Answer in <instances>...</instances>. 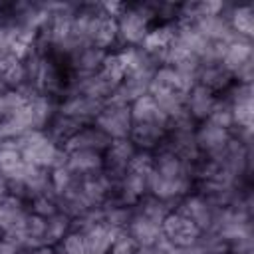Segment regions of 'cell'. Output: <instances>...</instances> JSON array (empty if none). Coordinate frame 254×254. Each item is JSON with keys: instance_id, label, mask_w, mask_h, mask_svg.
<instances>
[{"instance_id": "cell-8", "label": "cell", "mask_w": 254, "mask_h": 254, "mask_svg": "<svg viewBox=\"0 0 254 254\" xmlns=\"http://www.w3.org/2000/svg\"><path fill=\"white\" fill-rule=\"evenodd\" d=\"M147 189L153 192V196H157L161 200H171V198H177L187 192L189 177L171 179V177H161L155 171H151L147 177Z\"/></svg>"}, {"instance_id": "cell-15", "label": "cell", "mask_w": 254, "mask_h": 254, "mask_svg": "<svg viewBox=\"0 0 254 254\" xmlns=\"http://www.w3.org/2000/svg\"><path fill=\"white\" fill-rule=\"evenodd\" d=\"M117 38H119L117 20L99 12L95 18V24H93V32H91V46L105 52L107 48H111L117 42Z\"/></svg>"}, {"instance_id": "cell-25", "label": "cell", "mask_w": 254, "mask_h": 254, "mask_svg": "<svg viewBox=\"0 0 254 254\" xmlns=\"http://www.w3.org/2000/svg\"><path fill=\"white\" fill-rule=\"evenodd\" d=\"M206 121H210L212 125L222 127V129L232 127V125H234V119H232V105H230V103H226V101H222V103H220V101H216Z\"/></svg>"}, {"instance_id": "cell-21", "label": "cell", "mask_w": 254, "mask_h": 254, "mask_svg": "<svg viewBox=\"0 0 254 254\" xmlns=\"http://www.w3.org/2000/svg\"><path fill=\"white\" fill-rule=\"evenodd\" d=\"M228 24L238 38L250 40L254 34V10L252 6H238L230 12Z\"/></svg>"}, {"instance_id": "cell-16", "label": "cell", "mask_w": 254, "mask_h": 254, "mask_svg": "<svg viewBox=\"0 0 254 254\" xmlns=\"http://www.w3.org/2000/svg\"><path fill=\"white\" fill-rule=\"evenodd\" d=\"M252 60V44L250 40H244V38H236L232 40L230 44H226L224 48V54H222V60L220 64L224 65V69H228L232 75L238 67H242L246 62Z\"/></svg>"}, {"instance_id": "cell-11", "label": "cell", "mask_w": 254, "mask_h": 254, "mask_svg": "<svg viewBox=\"0 0 254 254\" xmlns=\"http://www.w3.org/2000/svg\"><path fill=\"white\" fill-rule=\"evenodd\" d=\"M194 143H196L198 149L208 151L210 155H218V153H222V151L226 149V145L230 143V133H228V129L216 127V125H212L210 121H206V123L198 129V133H196V137H194Z\"/></svg>"}, {"instance_id": "cell-18", "label": "cell", "mask_w": 254, "mask_h": 254, "mask_svg": "<svg viewBox=\"0 0 254 254\" xmlns=\"http://www.w3.org/2000/svg\"><path fill=\"white\" fill-rule=\"evenodd\" d=\"M175 34H177V30H175V26H171V24L157 26V28H153V30L147 32L145 40L141 42V48H143L147 54H151V56L157 58L159 54H163V52L175 42Z\"/></svg>"}, {"instance_id": "cell-28", "label": "cell", "mask_w": 254, "mask_h": 254, "mask_svg": "<svg viewBox=\"0 0 254 254\" xmlns=\"http://www.w3.org/2000/svg\"><path fill=\"white\" fill-rule=\"evenodd\" d=\"M167 254H202V250L196 244H192V246H173Z\"/></svg>"}, {"instance_id": "cell-13", "label": "cell", "mask_w": 254, "mask_h": 254, "mask_svg": "<svg viewBox=\"0 0 254 254\" xmlns=\"http://www.w3.org/2000/svg\"><path fill=\"white\" fill-rule=\"evenodd\" d=\"M135 153L137 151H135L131 139H115L107 147V159L103 161V165H107V169L111 173L125 175V171L129 167V161L133 159Z\"/></svg>"}, {"instance_id": "cell-2", "label": "cell", "mask_w": 254, "mask_h": 254, "mask_svg": "<svg viewBox=\"0 0 254 254\" xmlns=\"http://www.w3.org/2000/svg\"><path fill=\"white\" fill-rule=\"evenodd\" d=\"M93 125L97 129H101L111 141H115V139H127V135L131 133V127H133L129 105L105 101L103 109L93 119Z\"/></svg>"}, {"instance_id": "cell-30", "label": "cell", "mask_w": 254, "mask_h": 254, "mask_svg": "<svg viewBox=\"0 0 254 254\" xmlns=\"http://www.w3.org/2000/svg\"><path fill=\"white\" fill-rule=\"evenodd\" d=\"M6 89H8V87H6V85H4V81H2V77H0V93H4V91H6Z\"/></svg>"}, {"instance_id": "cell-6", "label": "cell", "mask_w": 254, "mask_h": 254, "mask_svg": "<svg viewBox=\"0 0 254 254\" xmlns=\"http://www.w3.org/2000/svg\"><path fill=\"white\" fill-rule=\"evenodd\" d=\"M103 101L99 99H93V97H87V95H81V93H75L71 95L60 109L62 115L65 117H71L75 121H79L81 125L89 119H95L99 115V111L103 109Z\"/></svg>"}, {"instance_id": "cell-26", "label": "cell", "mask_w": 254, "mask_h": 254, "mask_svg": "<svg viewBox=\"0 0 254 254\" xmlns=\"http://www.w3.org/2000/svg\"><path fill=\"white\" fill-rule=\"evenodd\" d=\"M62 252L64 254H87L83 234L81 232H67L62 240Z\"/></svg>"}, {"instance_id": "cell-5", "label": "cell", "mask_w": 254, "mask_h": 254, "mask_svg": "<svg viewBox=\"0 0 254 254\" xmlns=\"http://www.w3.org/2000/svg\"><path fill=\"white\" fill-rule=\"evenodd\" d=\"M109 145H111V139L101 129H97L95 125H89V127H81L77 133H73L65 141L64 149L67 153H71V151H97V153H101V151H107Z\"/></svg>"}, {"instance_id": "cell-23", "label": "cell", "mask_w": 254, "mask_h": 254, "mask_svg": "<svg viewBox=\"0 0 254 254\" xmlns=\"http://www.w3.org/2000/svg\"><path fill=\"white\" fill-rule=\"evenodd\" d=\"M99 73H101L111 85L117 87V85L125 79V75H127V65H125V62L121 60L119 54H107L105 60H103V64H101Z\"/></svg>"}, {"instance_id": "cell-20", "label": "cell", "mask_w": 254, "mask_h": 254, "mask_svg": "<svg viewBox=\"0 0 254 254\" xmlns=\"http://www.w3.org/2000/svg\"><path fill=\"white\" fill-rule=\"evenodd\" d=\"M147 189V177L145 175H137V173H131V171H125V175L121 177V202L123 204H133L137 202L143 192Z\"/></svg>"}, {"instance_id": "cell-3", "label": "cell", "mask_w": 254, "mask_h": 254, "mask_svg": "<svg viewBox=\"0 0 254 254\" xmlns=\"http://www.w3.org/2000/svg\"><path fill=\"white\" fill-rule=\"evenodd\" d=\"M153 16V12H147V6H135V8H125V12L117 18V32H119V40L129 44L131 48L139 46L149 28V18Z\"/></svg>"}, {"instance_id": "cell-22", "label": "cell", "mask_w": 254, "mask_h": 254, "mask_svg": "<svg viewBox=\"0 0 254 254\" xmlns=\"http://www.w3.org/2000/svg\"><path fill=\"white\" fill-rule=\"evenodd\" d=\"M167 127L163 125H155V123H133L131 127V143H137L141 147H153L155 143H159V139L163 137Z\"/></svg>"}, {"instance_id": "cell-17", "label": "cell", "mask_w": 254, "mask_h": 254, "mask_svg": "<svg viewBox=\"0 0 254 254\" xmlns=\"http://www.w3.org/2000/svg\"><path fill=\"white\" fill-rule=\"evenodd\" d=\"M73 64H75V69L81 73V75H93L101 69V64L105 60V52L87 44V46H81L77 48L73 54Z\"/></svg>"}, {"instance_id": "cell-14", "label": "cell", "mask_w": 254, "mask_h": 254, "mask_svg": "<svg viewBox=\"0 0 254 254\" xmlns=\"http://www.w3.org/2000/svg\"><path fill=\"white\" fill-rule=\"evenodd\" d=\"M65 167L77 177L93 175L103 169V157L97 151H71L67 153Z\"/></svg>"}, {"instance_id": "cell-27", "label": "cell", "mask_w": 254, "mask_h": 254, "mask_svg": "<svg viewBox=\"0 0 254 254\" xmlns=\"http://www.w3.org/2000/svg\"><path fill=\"white\" fill-rule=\"evenodd\" d=\"M137 252V244L133 242V238L127 234V232H119L111 244V250L109 254H135Z\"/></svg>"}, {"instance_id": "cell-19", "label": "cell", "mask_w": 254, "mask_h": 254, "mask_svg": "<svg viewBox=\"0 0 254 254\" xmlns=\"http://www.w3.org/2000/svg\"><path fill=\"white\" fill-rule=\"evenodd\" d=\"M230 77H232V73L228 69H224L222 64H208V65H202L200 67L196 83L204 85L210 91H216V89L226 87L228 81H230Z\"/></svg>"}, {"instance_id": "cell-4", "label": "cell", "mask_w": 254, "mask_h": 254, "mask_svg": "<svg viewBox=\"0 0 254 254\" xmlns=\"http://www.w3.org/2000/svg\"><path fill=\"white\" fill-rule=\"evenodd\" d=\"M161 230L173 246H192L200 238V230L196 228V224L181 212H169L161 222Z\"/></svg>"}, {"instance_id": "cell-31", "label": "cell", "mask_w": 254, "mask_h": 254, "mask_svg": "<svg viewBox=\"0 0 254 254\" xmlns=\"http://www.w3.org/2000/svg\"><path fill=\"white\" fill-rule=\"evenodd\" d=\"M210 254H214V252H210Z\"/></svg>"}, {"instance_id": "cell-12", "label": "cell", "mask_w": 254, "mask_h": 254, "mask_svg": "<svg viewBox=\"0 0 254 254\" xmlns=\"http://www.w3.org/2000/svg\"><path fill=\"white\" fill-rule=\"evenodd\" d=\"M214 103H216V97L212 95V91L200 83L192 85L185 99V107H187L189 115L194 119H208Z\"/></svg>"}, {"instance_id": "cell-1", "label": "cell", "mask_w": 254, "mask_h": 254, "mask_svg": "<svg viewBox=\"0 0 254 254\" xmlns=\"http://www.w3.org/2000/svg\"><path fill=\"white\" fill-rule=\"evenodd\" d=\"M16 147L24 163L38 169H58L67 163V151L60 149L56 141L44 131H28L16 139Z\"/></svg>"}, {"instance_id": "cell-24", "label": "cell", "mask_w": 254, "mask_h": 254, "mask_svg": "<svg viewBox=\"0 0 254 254\" xmlns=\"http://www.w3.org/2000/svg\"><path fill=\"white\" fill-rule=\"evenodd\" d=\"M46 242H56L60 238H64L67 234V226H69V218L64 212H56L50 218H46Z\"/></svg>"}, {"instance_id": "cell-9", "label": "cell", "mask_w": 254, "mask_h": 254, "mask_svg": "<svg viewBox=\"0 0 254 254\" xmlns=\"http://www.w3.org/2000/svg\"><path fill=\"white\" fill-rule=\"evenodd\" d=\"M127 226H129V236L133 238V242L137 246H155L163 236L161 224L139 214V212L135 216H131Z\"/></svg>"}, {"instance_id": "cell-7", "label": "cell", "mask_w": 254, "mask_h": 254, "mask_svg": "<svg viewBox=\"0 0 254 254\" xmlns=\"http://www.w3.org/2000/svg\"><path fill=\"white\" fill-rule=\"evenodd\" d=\"M129 111H131V121L133 123H155V125H163V127L169 125V117L159 107L155 97L149 95V93L137 97L129 105Z\"/></svg>"}, {"instance_id": "cell-29", "label": "cell", "mask_w": 254, "mask_h": 254, "mask_svg": "<svg viewBox=\"0 0 254 254\" xmlns=\"http://www.w3.org/2000/svg\"><path fill=\"white\" fill-rule=\"evenodd\" d=\"M135 254H167V252L161 250L159 246H137Z\"/></svg>"}, {"instance_id": "cell-10", "label": "cell", "mask_w": 254, "mask_h": 254, "mask_svg": "<svg viewBox=\"0 0 254 254\" xmlns=\"http://www.w3.org/2000/svg\"><path fill=\"white\" fill-rule=\"evenodd\" d=\"M121 230L107 226L105 222H99L87 230H83V240H85V250L87 254H109L111 244L115 240V236Z\"/></svg>"}]
</instances>
